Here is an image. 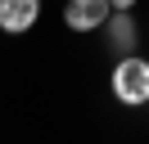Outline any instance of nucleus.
I'll return each mask as SVG.
<instances>
[{
  "label": "nucleus",
  "mask_w": 149,
  "mask_h": 144,
  "mask_svg": "<svg viewBox=\"0 0 149 144\" xmlns=\"http://www.w3.org/2000/svg\"><path fill=\"white\" fill-rule=\"evenodd\" d=\"M109 5H113V9H131L136 0H109Z\"/></svg>",
  "instance_id": "5"
},
{
  "label": "nucleus",
  "mask_w": 149,
  "mask_h": 144,
  "mask_svg": "<svg viewBox=\"0 0 149 144\" xmlns=\"http://www.w3.org/2000/svg\"><path fill=\"white\" fill-rule=\"evenodd\" d=\"M113 99L122 108H145L149 104V59L122 54L113 63Z\"/></svg>",
  "instance_id": "1"
},
{
  "label": "nucleus",
  "mask_w": 149,
  "mask_h": 144,
  "mask_svg": "<svg viewBox=\"0 0 149 144\" xmlns=\"http://www.w3.org/2000/svg\"><path fill=\"white\" fill-rule=\"evenodd\" d=\"M100 32L109 36L113 59H122V54H136V45H140V27H136V18H131V9H113V14H109V23H104Z\"/></svg>",
  "instance_id": "2"
},
{
  "label": "nucleus",
  "mask_w": 149,
  "mask_h": 144,
  "mask_svg": "<svg viewBox=\"0 0 149 144\" xmlns=\"http://www.w3.org/2000/svg\"><path fill=\"white\" fill-rule=\"evenodd\" d=\"M109 14H113L109 0H68L63 5V23L72 32H100L109 23Z\"/></svg>",
  "instance_id": "3"
},
{
  "label": "nucleus",
  "mask_w": 149,
  "mask_h": 144,
  "mask_svg": "<svg viewBox=\"0 0 149 144\" xmlns=\"http://www.w3.org/2000/svg\"><path fill=\"white\" fill-rule=\"evenodd\" d=\"M36 18H41V0H0V32L5 36L32 32Z\"/></svg>",
  "instance_id": "4"
}]
</instances>
